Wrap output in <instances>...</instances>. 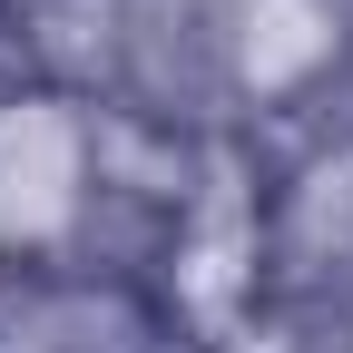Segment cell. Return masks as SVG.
I'll return each instance as SVG.
<instances>
[{
  "label": "cell",
  "instance_id": "1",
  "mask_svg": "<svg viewBox=\"0 0 353 353\" xmlns=\"http://www.w3.org/2000/svg\"><path fill=\"white\" fill-rule=\"evenodd\" d=\"M69 206V128L50 108H20L0 128V216H20V226H50Z\"/></svg>",
  "mask_w": 353,
  "mask_h": 353
}]
</instances>
